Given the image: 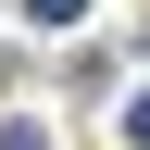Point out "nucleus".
I'll return each instance as SVG.
<instances>
[{
  "mask_svg": "<svg viewBox=\"0 0 150 150\" xmlns=\"http://www.w3.org/2000/svg\"><path fill=\"white\" fill-rule=\"evenodd\" d=\"M25 13H38V25H75V13H88V0H25Z\"/></svg>",
  "mask_w": 150,
  "mask_h": 150,
  "instance_id": "1",
  "label": "nucleus"
},
{
  "mask_svg": "<svg viewBox=\"0 0 150 150\" xmlns=\"http://www.w3.org/2000/svg\"><path fill=\"white\" fill-rule=\"evenodd\" d=\"M125 138H138V150H150V88H138V100H125Z\"/></svg>",
  "mask_w": 150,
  "mask_h": 150,
  "instance_id": "2",
  "label": "nucleus"
}]
</instances>
